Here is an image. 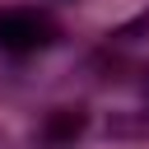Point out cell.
<instances>
[{"instance_id":"1","label":"cell","mask_w":149,"mask_h":149,"mask_svg":"<svg viewBox=\"0 0 149 149\" xmlns=\"http://www.w3.org/2000/svg\"><path fill=\"white\" fill-rule=\"evenodd\" d=\"M61 37H65L61 23L47 9H37V5H9V9H0V51H9V56H37V51L56 47Z\"/></svg>"},{"instance_id":"2","label":"cell","mask_w":149,"mask_h":149,"mask_svg":"<svg viewBox=\"0 0 149 149\" xmlns=\"http://www.w3.org/2000/svg\"><path fill=\"white\" fill-rule=\"evenodd\" d=\"M84 126H88V112H84V107H51L47 121H42V140H47L51 149H70V144L84 135Z\"/></svg>"},{"instance_id":"3","label":"cell","mask_w":149,"mask_h":149,"mask_svg":"<svg viewBox=\"0 0 149 149\" xmlns=\"http://www.w3.org/2000/svg\"><path fill=\"white\" fill-rule=\"evenodd\" d=\"M140 98H144V102H149V65H144V70H140Z\"/></svg>"},{"instance_id":"4","label":"cell","mask_w":149,"mask_h":149,"mask_svg":"<svg viewBox=\"0 0 149 149\" xmlns=\"http://www.w3.org/2000/svg\"><path fill=\"white\" fill-rule=\"evenodd\" d=\"M0 149H5V140H0Z\"/></svg>"}]
</instances>
